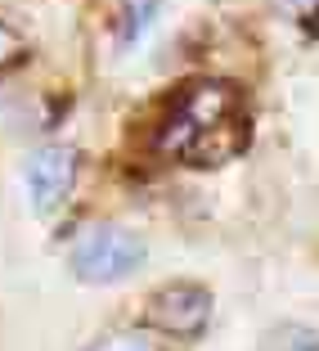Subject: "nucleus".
I'll list each match as a JSON object with an SVG mask.
<instances>
[{
	"label": "nucleus",
	"mask_w": 319,
	"mask_h": 351,
	"mask_svg": "<svg viewBox=\"0 0 319 351\" xmlns=\"http://www.w3.org/2000/svg\"><path fill=\"white\" fill-rule=\"evenodd\" d=\"M247 140H252V104L243 86L225 77H194L175 86L153 126L157 154L175 167H198V171L234 162Z\"/></svg>",
	"instance_id": "1"
},
{
	"label": "nucleus",
	"mask_w": 319,
	"mask_h": 351,
	"mask_svg": "<svg viewBox=\"0 0 319 351\" xmlns=\"http://www.w3.org/2000/svg\"><path fill=\"white\" fill-rule=\"evenodd\" d=\"M149 257V243L135 230L117 226V221H94V226H86L81 234L73 239V248H68V270H73V279H81V284H122V279H131L135 270L144 266Z\"/></svg>",
	"instance_id": "2"
},
{
	"label": "nucleus",
	"mask_w": 319,
	"mask_h": 351,
	"mask_svg": "<svg viewBox=\"0 0 319 351\" xmlns=\"http://www.w3.org/2000/svg\"><path fill=\"white\" fill-rule=\"evenodd\" d=\"M144 324L166 338H203L212 324V293L194 279L157 284L144 302Z\"/></svg>",
	"instance_id": "3"
},
{
	"label": "nucleus",
	"mask_w": 319,
	"mask_h": 351,
	"mask_svg": "<svg viewBox=\"0 0 319 351\" xmlns=\"http://www.w3.org/2000/svg\"><path fill=\"white\" fill-rule=\"evenodd\" d=\"M77 176H81V149L77 145H41L23 167V180H27V198L36 217H50L68 203Z\"/></svg>",
	"instance_id": "4"
},
{
	"label": "nucleus",
	"mask_w": 319,
	"mask_h": 351,
	"mask_svg": "<svg viewBox=\"0 0 319 351\" xmlns=\"http://www.w3.org/2000/svg\"><path fill=\"white\" fill-rule=\"evenodd\" d=\"M257 351H319V329H310V324H275V329H266Z\"/></svg>",
	"instance_id": "5"
},
{
	"label": "nucleus",
	"mask_w": 319,
	"mask_h": 351,
	"mask_svg": "<svg viewBox=\"0 0 319 351\" xmlns=\"http://www.w3.org/2000/svg\"><path fill=\"white\" fill-rule=\"evenodd\" d=\"M153 14H157V0H122V10H117V41L135 45L149 32Z\"/></svg>",
	"instance_id": "6"
},
{
	"label": "nucleus",
	"mask_w": 319,
	"mask_h": 351,
	"mask_svg": "<svg viewBox=\"0 0 319 351\" xmlns=\"http://www.w3.org/2000/svg\"><path fill=\"white\" fill-rule=\"evenodd\" d=\"M90 351H157V347L144 329H117V333H108V338H99Z\"/></svg>",
	"instance_id": "7"
},
{
	"label": "nucleus",
	"mask_w": 319,
	"mask_h": 351,
	"mask_svg": "<svg viewBox=\"0 0 319 351\" xmlns=\"http://www.w3.org/2000/svg\"><path fill=\"white\" fill-rule=\"evenodd\" d=\"M23 54H27V41L18 36V27H10V23L0 19V68H10V63H18Z\"/></svg>",
	"instance_id": "8"
},
{
	"label": "nucleus",
	"mask_w": 319,
	"mask_h": 351,
	"mask_svg": "<svg viewBox=\"0 0 319 351\" xmlns=\"http://www.w3.org/2000/svg\"><path fill=\"white\" fill-rule=\"evenodd\" d=\"M283 5L292 10V19L306 32H319V0H283Z\"/></svg>",
	"instance_id": "9"
}]
</instances>
